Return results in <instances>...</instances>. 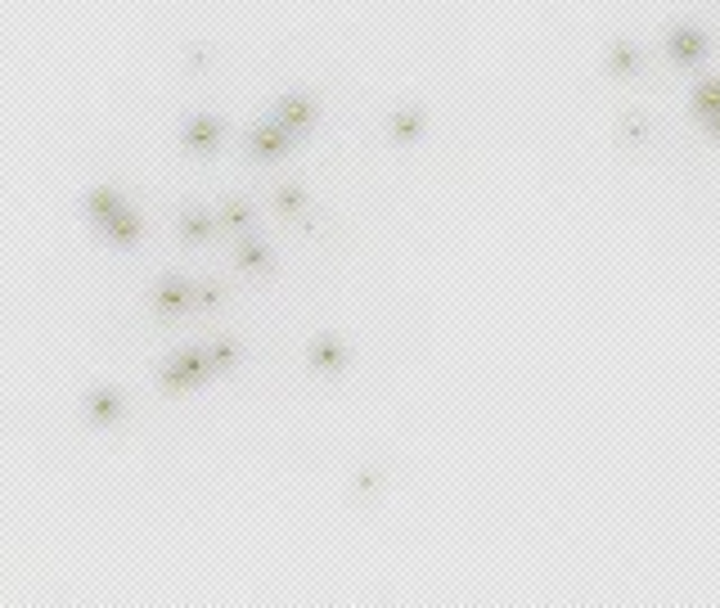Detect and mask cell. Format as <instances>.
Here are the masks:
<instances>
[{
    "instance_id": "2",
    "label": "cell",
    "mask_w": 720,
    "mask_h": 608,
    "mask_svg": "<svg viewBox=\"0 0 720 608\" xmlns=\"http://www.w3.org/2000/svg\"><path fill=\"white\" fill-rule=\"evenodd\" d=\"M693 104H698V118L707 122V131H716V136H720V82H707V86H702Z\"/></svg>"
},
{
    "instance_id": "1",
    "label": "cell",
    "mask_w": 720,
    "mask_h": 608,
    "mask_svg": "<svg viewBox=\"0 0 720 608\" xmlns=\"http://www.w3.org/2000/svg\"><path fill=\"white\" fill-rule=\"evenodd\" d=\"M702 50H707V41H702V32H693V28H680L671 37V55L680 59V64H698Z\"/></svg>"
}]
</instances>
